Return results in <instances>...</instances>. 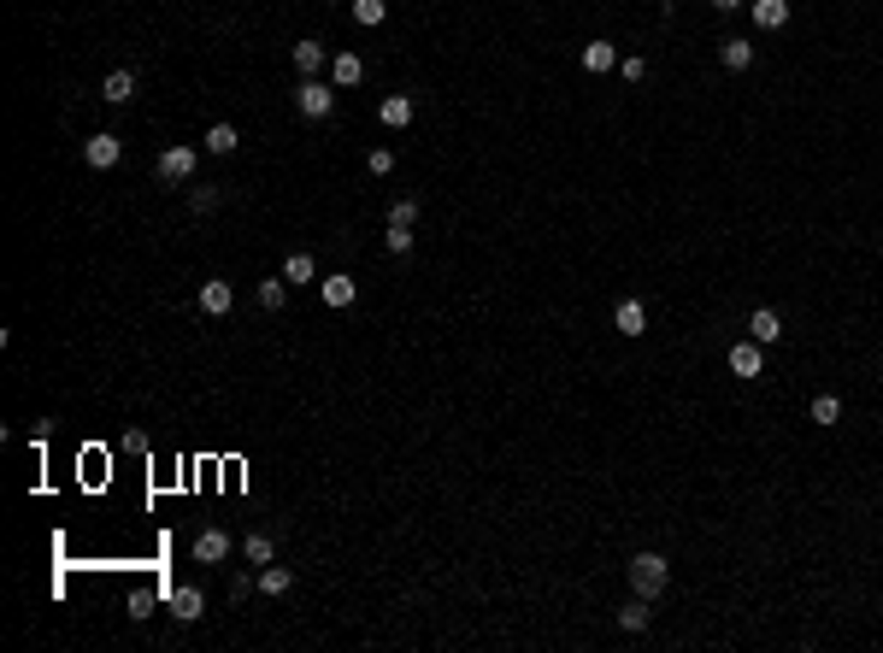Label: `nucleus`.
<instances>
[{
    "mask_svg": "<svg viewBox=\"0 0 883 653\" xmlns=\"http://www.w3.org/2000/svg\"><path fill=\"white\" fill-rule=\"evenodd\" d=\"M666 577H672V565H666L659 554H636V559H631V589H636L642 600H659V595H666Z\"/></svg>",
    "mask_w": 883,
    "mask_h": 653,
    "instance_id": "1",
    "label": "nucleus"
},
{
    "mask_svg": "<svg viewBox=\"0 0 883 653\" xmlns=\"http://www.w3.org/2000/svg\"><path fill=\"white\" fill-rule=\"evenodd\" d=\"M154 177L159 183H189V177H195V147H166V154L154 159Z\"/></svg>",
    "mask_w": 883,
    "mask_h": 653,
    "instance_id": "2",
    "label": "nucleus"
},
{
    "mask_svg": "<svg viewBox=\"0 0 883 653\" xmlns=\"http://www.w3.org/2000/svg\"><path fill=\"white\" fill-rule=\"evenodd\" d=\"M118 154H124V142H118L113 130H100V136H89V142H83V165L89 171H113Z\"/></svg>",
    "mask_w": 883,
    "mask_h": 653,
    "instance_id": "3",
    "label": "nucleus"
},
{
    "mask_svg": "<svg viewBox=\"0 0 883 653\" xmlns=\"http://www.w3.org/2000/svg\"><path fill=\"white\" fill-rule=\"evenodd\" d=\"M294 106H301L307 118H330V106H336V95H330V88H324L318 77H307V83L294 88Z\"/></svg>",
    "mask_w": 883,
    "mask_h": 653,
    "instance_id": "4",
    "label": "nucleus"
},
{
    "mask_svg": "<svg viewBox=\"0 0 883 653\" xmlns=\"http://www.w3.org/2000/svg\"><path fill=\"white\" fill-rule=\"evenodd\" d=\"M230 306H236V289L225 283V277H212V283H200V313H212V318H225Z\"/></svg>",
    "mask_w": 883,
    "mask_h": 653,
    "instance_id": "5",
    "label": "nucleus"
},
{
    "mask_svg": "<svg viewBox=\"0 0 883 653\" xmlns=\"http://www.w3.org/2000/svg\"><path fill=\"white\" fill-rule=\"evenodd\" d=\"M171 612H177V624H195L200 612H207V595H200L195 582H183V589H171Z\"/></svg>",
    "mask_w": 883,
    "mask_h": 653,
    "instance_id": "6",
    "label": "nucleus"
},
{
    "mask_svg": "<svg viewBox=\"0 0 883 653\" xmlns=\"http://www.w3.org/2000/svg\"><path fill=\"white\" fill-rule=\"evenodd\" d=\"M730 371H736V377H760V371H766V354H760V341H754V336L730 347Z\"/></svg>",
    "mask_w": 883,
    "mask_h": 653,
    "instance_id": "7",
    "label": "nucleus"
},
{
    "mask_svg": "<svg viewBox=\"0 0 883 653\" xmlns=\"http://www.w3.org/2000/svg\"><path fill=\"white\" fill-rule=\"evenodd\" d=\"M136 71H113L106 77V83H100V100H106V106H130V100H136Z\"/></svg>",
    "mask_w": 883,
    "mask_h": 653,
    "instance_id": "8",
    "label": "nucleus"
},
{
    "mask_svg": "<svg viewBox=\"0 0 883 653\" xmlns=\"http://www.w3.org/2000/svg\"><path fill=\"white\" fill-rule=\"evenodd\" d=\"M613 330H618V336H642V330H648V306H642V300H618Z\"/></svg>",
    "mask_w": 883,
    "mask_h": 653,
    "instance_id": "9",
    "label": "nucleus"
},
{
    "mask_svg": "<svg viewBox=\"0 0 883 653\" xmlns=\"http://www.w3.org/2000/svg\"><path fill=\"white\" fill-rule=\"evenodd\" d=\"M318 295H324V306H353L360 283H353L348 271H336V277H324V283H318Z\"/></svg>",
    "mask_w": 883,
    "mask_h": 653,
    "instance_id": "10",
    "label": "nucleus"
},
{
    "mask_svg": "<svg viewBox=\"0 0 883 653\" xmlns=\"http://www.w3.org/2000/svg\"><path fill=\"white\" fill-rule=\"evenodd\" d=\"M195 559H200V565L230 559V536H225V530H200V536H195Z\"/></svg>",
    "mask_w": 883,
    "mask_h": 653,
    "instance_id": "11",
    "label": "nucleus"
},
{
    "mask_svg": "<svg viewBox=\"0 0 883 653\" xmlns=\"http://www.w3.org/2000/svg\"><path fill=\"white\" fill-rule=\"evenodd\" d=\"M748 336H754L760 347H771V341H784V318L771 313V306H760V313L748 318Z\"/></svg>",
    "mask_w": 883,
    "mask_h": 653,
    "instance_id": "12",
    "label": "nucleus"
},
{
    "mask_svg": "<svg viewBox=\"0 0 883 653\" xmlns=\"http://www.w3.org/2000/svg\"><path fill=\"white\" fill-rule=\"evenodd\" d=\"M718 59H725V71H748V65H754V42L725 36V42H718Z\"/></svg>",
    "mask_w": 883,
    "mask_h": 653,
    "instance_id": "13",
    "label": "nucleus"
},
{
    "mask_svg": "<svg viewBox=\"0 0 883 653\" xmlns=\"http://www.w3.org/2000/svg\"><path fill=\"white\" fill-rule=\"evenodd\" d=\"M330 77H336L342 88L365 83V59H360V54H336V59H330Z\"/></svg>",
    "mask_w": 883,
    "mask_h": 653,
    "instance_id": "14",
    "label": "nucleus"
},
{
    "mask_svg": "<svg viewBox=\"0 0 883 653\" xmlns=\"http://www.w3.org/2000/svg\"><path fill=\"white\" fill-rule=\"evenodd\" d=\"M200 142H207V154H218V159H225V154H236V147H242V136H236V124H212L207 136H200Z\"/></svg>",
    "mask_w": 883,
    "mask_h": 653,
    "instance_id": "15",
    "label": "nucleus"
},
{
    "mask_svg": "<svg viewBox=\"0 0 883 653\" xmlns=\"http://www.w3.org/2000/svg\"><path fill=\"white\" fill-rule=\"evenodd\" d=\"M754 24L760 29H784L789 24V0H754Z\"/></svg>",
    "mask_w": 883,
    "mask_h": 653,
    "instance_id": "16",
    "label": "nucleus"
},
{
    "mask_svg": "<svg viewBox=\"0 0 883 653\" xmlns=\"http://www.w3.org/2000/svg\"><path fill=\"white\" fill-rule=\"evenodd\" d=\"M289 589H294L289 565H259V595H289Z\"/></svg>",
    "mask_w": 883,
    "mask_h": 653,
    "instance_id": "17",
    "label": "nucleus"
},
{
    "mask_svg": "<svg viewBox=\"0 0 883 653\" xmlns=\"http://www.w3.org/2000/svg\"><path fill=\"white\" fill-rule=\"evenodd\" d=\"M378 118H383V124H389V130L412 124V95H389V100H383V106H378Z\"/></svg>",
    "mask_w": 883,
    "mask_h": 653,
    "instance_id": "18",
    "label": "nucleus"
},
{
    "mask_svg": "<svg viewBox=\"0 0 883 653\" xmlns=\"http://www.w3.org/2000/svg\"><path fill=\"white\" fill-rule=\"evenodd\" d=\"M618 65V47L613 42H589L583 47V71H613Z\"/></svg>",
    "mask_w": 883,
    "mask_h": 653,
    "instance_id": "19",
    "label": "nucleus"
},
{
    "mask_svg": "<svg viewBox=\"0 0 883 653\" xmlns=\"http://www.w3.org/2000/svg\"><path fill=\"white\" fill-rule=\"evenodd\" d=\"M318 65H324V47L318 42H294V71H301V77H318Z\"/></svg>",
    "mask_w": 883,
    "mask_h": 653,
    "instance_id": "20",
    "label": "nucleus"
},
{
    "mask_svg": "<svg viewBox=\"0 0 883 653\" xmlns=\"http://www.w3.org/2000/svg\"><path fill=\"white\" fill-rule=\"evenodd\" d=\"M283 295H289V277H266V283L253 289V300H259L266 313H277V306H283Z\"/></svg>",
    "mask_w": 883,
    "mask_h": 653,
    "instance_id": "21",
    "label": "nucleus"
},
{
    "mask_svg": "<svg viewBox=\"0 0 883 653\" xmlns=\"http://www.w3.org/2000/svg\"><path fill=\"white\" fill-rule=\"evenodd\" d=\"M283 277H289V283H312L318 265H312V254H289V259H283Z\"/></svg>",
    "mask_w": 883,
    "mask_h": 653,
    "instance_id": "22",
    "label": "nucleus"
},
{
    "mask_svg": "<svg viewBox=\"0 0 883 653\" xmlns=\"http://www.w3.org/2000/svg\"><path fill=\"white\" fill-rule=\"evenodd\" d=\"M383 18H389V0H353V24H383Z\"/></svg>",
    "mask_w": 883,
    "mask_h": 653,
    "instance_id": "23",
    "label": "nucleus"
},
{
    "mask_svg": "<svg viewBox=\"0 0 883 653\" xmlns=\"http://www.w3.org/2000/svg\"><path fill=\"white\" fill-rule=\"evenodd\" d=\"M648 618H654V612H648L642 595H636L631 607H618V624H624V630H648Z\"/></svg>",
    "mask_w": 883,
    "mask_h": 653,
    "instance_id": "24",
    "label": "nucleus"
},
{
    "mask_svg": "<svg viewBox=\"0 0 883 653\" xmlns=\"http://www.w3.org/2000/svg\"><path fill=\"white\" fill-rule=\"evenodd\" d=\"M842 418V400L836 395H813V424H836Z\"/></svg>",
    "mask_w": 883,
    "mask_h": 653,
    "instance_id": "25",
    "label": "nucleus"
},
{
    "mask_svg": "<svg viewBox=\"0 0 883 653\" xmlns=\"http://www.w3.org/2000/svg\"><path fill=\"white\" fill-rule=\"evenodd\" d=\"M242 554H248V565H271V536H248Z\"/></svg>",
    "mask_w": 883,
    "mask_h": 653,
    "instance_id": "26",
    "label": "nucleus"
},
{
    "mask_svg": "<svg viewBox=\"0 0 883 653\" xmlns=\"http://www.w3.org/2000/svg\"><path fill=\"white\" fill-rule=\"evenodd\" d=\"M383 247H389V254H412V230H407V224H389Z\"/></svg>",
    "mask_w": 883,
    "mask_h": 653,
    "instance_id": "27",
    "label": "nucleus"
},
{
    "mask_svg": "<svg viewBox=\"0 0 883 653\" xmlns=\"http://www.w3.org/2000/svg\"><path fill=\"white\" fill-rule=\"evenodd\" d=\"M365 171H371V177H389V171H395V154H389V147H371V154H365Z\"/></svg>",
    "mask_w": 883,
    "mask_h": 653,
    "instance_id": "28",
    "label": "nucleus"
},
{
    "mask_svg": "<svg viewBox=\"0 0 883 653\" xmlns=\"http://www.w3.org/2000/svg\"><path fill=\"white\" fill-rule=\"evenodd\" d=\"M389 224H419V200H395V206H389Z\"/></svg>",
    "mask_w": 883,
    "mask_h": 653,
    "instance_id": "29",
    "label": "nucleus"
},
{
    "mask_svg": "<svg viewBox=\"0 0 883 653\" xmlns=\"http://www.w3.org/2000/svg\"><path fill=\"white\" fill-rule=\"evenodd\" d=\"M618 71L631 77V83H642V77H648V59H642V54H631V59H618Z\"/></svg>",
    "mask_w": 883,
    "mask_h": 653,
    "instance_id": "30",
    "label": "nucleus"
},
{
    "mask_svg": "<svg viewBox=\"0 0 883 653\" xmlns=\"http://www.w3.org/2000/svg\"><path fill=\"white\" fill-rule=\"evenodd\" d=\"M218 206V188H195V213H212Z\"/></svg>",
    "mask_w": 883,
    "mask_h": 653,
    "instance_id": "31",
    "label": "nucleus"
},
{
    "mask_svg": "<svg viewBox=\"0 0 883 653\" xmlns=\"http://www.w3.org/2000/svg\"><path fill=\"white\" fill-rule=\"evenodd\" d=\"M718 13H743V0H713Z\"/></svg>",
    "mask_w": 883,
    "mask_h": 653,
    "instance_id": "32",
    "label": "nucleus"
},
{
    "mask_svg": "<svg viewBox=\"0 0 883 653\" xmlns=\"http://www.w3.org/2000/svg\"><path fill=\"white\" fill-rule=\"evenodd\" d=\"M659 6H672V0H659Z\"/></svg>",
    "mask_w": 883,
    "mask_h": 653,
    "instance_id": "33",
    "label": "nucleus"
},
{
    "mask_svg": "<svg viewBox=\"0 0 883 653\" xmlns=\"http://www.w3.org/2000/svg\"><path fill=\"white\" fill-rule=\"evenodd\" d=\"M324 6H330V0H324Z\"/></svg>",
    "mask_w": 883,
    "mask_h": 653,
    "instance_id": "34",
    "label": "nucleus"
}]
</instances>
